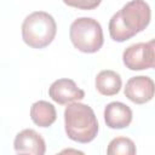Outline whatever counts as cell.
I'll list each match as a JSON object with an SVG mask.
<instances>
[{
    "label": "cell",
    "mask_w": 155,
    "mask_h": 155,
    "mask_svg": "<svg viewBox=\"0 0 155 155\" xmlns=\"http://www.w3.org/2000/svg\"><path fill=\"white\" fill-rule=\"evenodd\" d=\"M151 11L144 0H132L113 15L109 21V34L114 41L122 42L143 31L150 23Z\"/></svg>",
    "instance_id": "6da1fadb"
},
{
    "label": "cell",
    "mask_w": 155,
    "mask_h": 155,
    "mask_svg": "<svg viewBox=\"0 0 155 155\" xmlns=\"http://www.w3.org/2000/svg\"><path fill=\"white\" fill-rule=\"evenodd\" d=\"M67 136L78 143H90L98 133V121L92 108L79 102L70 103L64 110Z\"/></svg>",
    "instance_id": "7a4b0ae2"
},
{
    "label": "cell",
    "mask_w": 155,
    "mask_h": 155,
    "mask_svg": "<svg viewBox=\"0 0 155 155\" xmlns=\"http://www.w3.org/2000/svg\"><path fill=\"white\" fill-rule=\"evenodd\" d=\"M57 33L54 18L45 11H35L27 16L22 23V39L33 48L48 46Z\"/></svg>",
    "instance_id": "3957f363"
},
{
    "label": "cell",
    "mask_w": 155,
    "mask_h": 155,
    "mask_svg": "<svg viewBox=\"0 0 155 155\" xmlns=\"http://www.w3.org/2000/svg\"><path fill=\"white\" fill-rule=\"evenodd\" d=\"M71 44L81 52L94 53L97 52L104 42L103 30L99 24L93 18L80 17L75 19L69 30Z\"/></svg>",
    "instance_id": "277c9868"
},
{
    "label": "cell",
    "mask_w": 155,
    "mask_h": 155,
    "mask_svg": "<svg viewBox=\"0 0 155 155\" xmlns=\"http://www.w3.org/2000/svg\"><path fill=\"white\" fill-rule=\"evenodd\" d=\"M122 61L130 70H143L154 68L155 54L150 41L138 42L128 46L122 53Z\"/></svg>",
    "instance_id": "5b68a950"
},
{
    "label": "cell",
    "mask_w": 155,
    "mask_h": 155,
    "mask_svg": "<svg viewBox=\"0 0 155 155\" xmlns=\"http://www.w3.org/2000/svg\"><path fill=\"white\" fill-rule=\"evenodd\" d=\"M124 93L131 102L144 104L155 96V82L149 76H133L126 82Z\"/></svg>",
    "instance_id": "8992f818"
},
{
    "label": "cell",
    "mask_w": 155,
    "mask_h": 155,
    "mask_svg": "<svg viewBox=\"0 0 155 155\" xmlns=\"http://www.w3.org/2000/svg\"><path fill=\"white\" fill-rule=\"evenodd\" d=\"M48 96L58 104H68L71 102L81 101L85 92L76 86L71 79H58L48 88Z\"/></svg>",
    "instance_id": "52a82bcc"
},
{
    "label": "cell",
    "mask_w": 155,
    "mask_h": 155,
    "mask_svg": "<svg viewBox=\"0 0 155 155\" xmlns=\"http://www.w3.org/2000/svg\"><path fill=\"white\" fill-rule=\"evenodd\" d=\"M13 148L18 154L44 155L46 151V144L44 138L40 133L31 128H25L16 134L13 140Z\"/></svg>",
    "instance_id": "ba28073f"
},
{
    "label": "cell",
    "mask_w": 155,
    "mask_h": 155,
    "mask_svg": "<svg viewBox=\"0 0 155 155\" xmlns=\"http://www.w3.org/2000/svg\"><path fill=\"white\" fill-rule=\"evenodd\" d=\"M104 121L110 128H125L132 121V110L121 102H111L104 109Z\"/></svg>",
    "instance_id": "9c48e42d"
},
{
    "label": "cell",
    "mask_w": 155,
    "mask_h": 155,
    "mask_svg": "<svg viewBox=\"0 0 155 155\" xmlns=\"http://www.w3.org/2000/svg\"><path fill=\"white\" fill-rule=\"evenodd\" d=\"M30 117L35 125L40 127H48L57 119L56 108L46 101L35 102L30 108Z\"/></svg>",
    "instance_id": "30bf717a"
},
{
    "label": "cell",
    "mask_w": 155,
    "mask_h": 155,
    "mask_svg": "<svg viewBox=\"0 0 155 155\" xmlns=\"http://www.w3.org/2000/svg\"><path fill=\"white\" fill-rule=\"evenodd\" d=\"M121 85V76L114 70H102L96 78V88L103 96H114L119 93Z\"/></svg>",
    "instance_id": "8fae6325"
},
{
    "label": "cell",
    "mask_w": 155,
    "mask_h": 155,
    "mask_svg": "<svg viewBox=\"0 0 155 155\" xmlns=\"http://www.w3.org/2000/svg\"><path fill=\"white\" fill-rule=\"evenodd\" d=\"M136 145L132 139L127 137H116L113 140H110L107 154L109 155H133L136 154Z\"/></svg>",
    "instance_id": "7c38bea8"
},
{
    "label": "cell",
    "mask_w": 155,
    "mask_h": 155,
    "mask_svg": "<svg viewBox=\"0 0 155 155\" xmlns=\"http://www.w3.org/2000/svg\"><path fill=\"white\" fill-rule=\"evenodd\" d=\"M63 2L79 10H93L99 6L102 0H63Z\"/></svg>",
    "instance_id": "4fadbf2b"
},
{
    "label": "cell",
    "mask_w": 155,
    "mask_h": 155,
    "mask_svg": "<svg viewBox=\"0 0 155 155\" xmlns=\"http://www.w3.org/2000/svg\"><path fill=\"white\" fill-rule=\"evenodd\" d=\"M150 42H151V45H153V47H154V54H155V39L150 40ZM154 69H155V64H154Z\"/></svg>",
    "instance_id": "5bb4252c"
}]
</instances>
